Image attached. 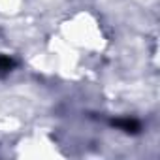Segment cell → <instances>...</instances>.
<instances>
[{
	"label": "cell",
	"mask_w": 160,
	"mask_h": 160,
	"mask_svg": "<svg viewBox=\"0 0 160 160\" xmlns=\"http://www.w3.org/2000/svg\"><path fill=\"white\" fill-rule=\"evenodd\" d=\"M111 124L126 134H138L141 130V124L136 119H115V121H111Z\"/></svg>",
	"instance_id": "cell-1"
},
{
	"label": "cell",
	"mask_w": 160,
	"mask_h": 160,
	"mask_svg": "<svg viewBox=\"0 0 160 160\" xmlns=\"http://www.w3.org/2000/svg\"><path fill=\"white\" fill-rule=\"evenodd\" d=\"M13 66H15V60H13L12 57H8V55H0V72H2V73L10 72Z\"/></svg>",
	"instance_id": "cell-2"
}]
</instances>
